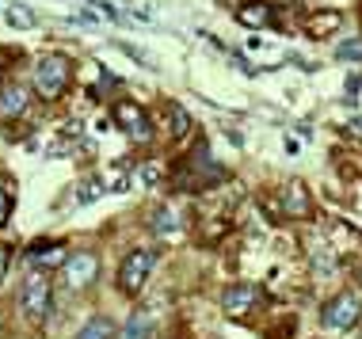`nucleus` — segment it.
I'll list each match as a JSON object with an SVG mask.
<instances>
[{"instance_id":"17","label":"nucleus","mask_w":362,"mask_h":339,"mask_svg":"<svg viewBox=\"0 0 362 339\" xmlns=\"http://www.w3.org/2000/svg\"><path fill=\"white\" fill-rule=\"evenodd\" d=\"M164 114H168V130L172 133H183V130H187V126H191V119H187V111H183V107H175V103H164Z\"/></svg>"},{"instance_id":"19","label":"nucleus","mask_w":362,"mask_h":339,"mask_svg":"<svg viewBox=\"0 0 362 339\" xmlns=\"http://www.w3.org/2000/svg\"><path fill=\"white\" fill-rule=\"evenodd\" d=\"M336 57H339V61H362V38L339 42V46H336Z\"/></svg>"},{"instance_id":"11","label":"nucleus","mask_w":362,"mask_h":339,"mask_svg":"<svg viewBox=\"0 0 362 339\" xmlns=\"http://www.w3.org/2000/svg\"><path fill=\"white\" fill-rule=\"evenodd\" d=\"M27 256H31V263H42V267H65L69 251H65V244H57V240H35Z\"/></svg>"},{"instance_id":"14","label":"nucleus","mask_w":362,"mask_h":339,"mask_svg":"<svg viewBox=\"0 0 362 339\" xmlns=\"http://www.w3.org/2000/svg\"><path fill=\"white\" fill-rule=\"evenodd\" d=\"M149 332H153V321H149V313H134L130 321L122 324V332H119V339H149Z\"/></svg>"},{"instance_id":"9","label":"nucleus","mask_w":362,"mask_h":339,"mask_svg":"<svg viewBox=\"0 0 362 339\" xmlns=\"http://www.w3.org/2000/svg\"><path fill=\"white\" fill-rule=\"evenodd\" d=\"M279 210H282V218H309L313 214V198H309V191H305V183H286V187L279 191Z\"/></svg>"},{"instance_id":"2","label":"nucleus","mask_w":362,"mask_h":339,"mask_svg":"<svg viewBox=\"0 0 362 339\" xmlns=\"http://www.w3.org/2000/svg\"><path fill=\"white\" fill-rule=\"evenodd\" d=\"M35 92L42 95V100H62L65 92H69L73 84V65L69 57H42V61L35 65Z\"/></svg>"},{"instance_id":"1","label":"nucleus","mask_w":362,"mask_h":339,"mask_svg":"<svg viewBox=\"0 0 362 339\" xmlns=\"http://www.w3.org/2000/svg\"><path fill=\"white\" fill-rule=\"evenodd\" d=\"M225 179H229V172L210 157L206 145H194L187 157L175 164V187L180 191H202V187H214V183H225Z\"/></svg>"},{"instance_id":"3","label":"nucleus","mask_w":362,"mask_h":339,"mask_svg":"<svg viewBox=\"0 0 362 339\" xmlns=\"http://www.w3.org/2000/svg\"><path fill=\"white\" fill-rule=\"evenodd\" d=\"M362 316V297L355 290H344V294H336L332 302L320 309V324L328 328V332H347V328H355Z\"/></svg>"},{"instance_id":"13","label":"nucleus","mask_w":362,"mask_h":339,"mask_svg":"<svg viewBox=\"0 0 362 339\" xmlns=\"http://www.w3.org/2000/svg\"><path fill=\"white\" fill-rule=\"evenodd\" d=\"M336 27H339V12H332V8H325V12H313V16L305 19V31H309L313 38H328Z\"/></svg>"},{"instance_id":"20","label":"nucleus","mask_w":362,"mask_h":339,"mask_svg":"<svg viewBox=\"0 0 362 339\" xmlns=\"http://www.w3.org/2000/svg\"><path fill=\"white\" fill-rule=\"evenodd\" d=\"M313 263H317L320 275H328V270H336V267H339V263H336V256H328L325 248H313Z\"/></svg>"},{"instance_id":"23","label":"nucleus","mask_w":362,"mask_h":339,"mask_svg":"<svg viewBox=\"0 0 362 339\" xmlns=\"http://www.w3.org/2000/svg\"><path fill=\"white\" fill-rule=\"evenodd\" d=\"M156 176H160V172H156L153 164H141V168H138V179L141 183H156Z\"/></svg>"},{"instance_id":"22","label":"nucleus","mask_w":362,"mask_h":339,"mask_svg":"<svg viewBox=\"0 0 362 339\" xmlns=\"http://www.w3.org/2000/svg\"><path fill=\"white\" fill-rule=\"evenodd\" d=\"M8 218H12V191L0 187V225H8Z\"/></svg>"},{"instance_id":"8","label":"nucleus","mask_w":362,"mask_h":339,"mask_svg":"<svg viewBox=\"0 0 362 339\" xmlns=\"http://www.w3.org/2000/svg\"><path fill=\"white\" fill-rule=\"evenodd\" d=\"M259 302H263V290H259L256 282H233V286L221 294V309H225V313H233V316L259 309Z\"/></svg>"},{"instance_id":"12","label":"nucleus","mask_w":362,"mask_h":339,"mask_svg":"<svg viewBox=\"0 0 362 339\" xmlns=\"http://www.w3.org/2000/svg\"><path fill=\"white\" fill-rule=\"evenodd\" d=\"M237 19L244 27H267L271 19H275V8L263 4V0H252V4H240L237 8Z\"/></svg>"},{"instance_id":"26","label":"nucleus","mask_w":362,"mask_h":339,"mask_svg":"<svg viewBox=\"0 0 362 339\" xmlns=\"http://www.w3.org/2000/svg\"><path fill=\"white\" fill-rule=\"evenodd\" d=\"M0 81H4V73H0Z\"/></svg>"},{"instance_id":"5","label":"nucleus","mask_w":362,"mask_h":339,"mask_svg":"<svg viewBox=\"0 0 362 339\" xmlns=\"http://www.w3.org/2000/svg\"><path fill=\"white\" fill-rule=\"evenodd\" d=\"M153 263H156V251L153 248H134L130 256L122 259V267H119V290H122L126 297L141 294V286H145V278H149Z\"/></svg>"},{"instance_id":"16","label":"nucleus","mask_w":362,"mask_h":339,"mask_svg":"<svg viewBox=\"0 0 362 339\" xmlns=\"http://www.w3.org/2000/svg\"><path fill=\"white\" fill-rule=\"evenodd\" d=\"M180 229H183V214H175L172 206L156 210V218H153V232H156V237H168V232H180Z\"/></svg>"},{"instance_id":"18","label":"nucleus","mask_w":362,"mask_h":339,"mask_svg":"<svg viewBox=\"0 0 362 339\" xmlns=\"http://www.w3.org/2000/svg\"><path fill=\"white\" fill-rule=\"evenodd\" d=\"M4 16H8V23H12V27H31L35 23V12H31V8H19V4H8Z\"/></svg>"},{"instance_id":"7","label":"nucleus","mask_w":362,"mask_h":339,"mask_svg":"<svg viewBox=\"0 0 362 339\" xmlns=\"http://www.w3.org/2000/svg\"><path fill=\"white\" fill-rule=\"evenodd\" d=\"M65 282H69L73 290H84V286H92L95 282V275H100V256L95 251H69V259H65Z\"/></svg>"},{"instance_id":"6","label":"nucleus","mask_w":362,"mask_h":339,"mask_svg":"<svg viewBox=\"0 0 362 339\" xmlns=\"http://www.w3.org/2000/svg\"><path fill=\"white\" fill-rule=\"evenodd\" d=\"M115 122L126 130V138H130V141H149V138H153V119H149V111L138 107L134 100H119V103H115Z\"/></svg>"},{"instance_id":"25","label":"nucleus","mask_w":362,"mask_h":339,"mask_svg":"<svg viewBox=\"0 0 362 339\" xmlns=\"http://www.w3.org/2000/svg\"><path fill=\"white\" fill-rule=\"evenodd\" d=\"M355 282H358V286H362V267H358V270H355Z\"/></svg>"},{"instance_id":"24","label":"nucleus","mask_w":362,"mask_h":339,"mask_svg":"<svg viewBox=\"0 0 362 339\" xmlns=\"http://www.w3.org/2000/svg\"><path fill=\"white\" fill-rule=\"evenodd\" d=\"M8 259H12V251L0 248V278H4V270H8Z\"/></svg>"},{"instance_id":"4","label":"nucleus","mask_w":362,"mask_h":339,"mask_svg":"<svg viewBox=\"0 0 362 339\" xmlns=\"http://www.w3.org/2000/svg\"><path fill=\"white\" fill-rule=\"evenodd\" d=\"M50 278L31 270V275L23 278V286H19V309H23V316H31V321H46L50 316Z\"/></svg>"},{"instance_id":"10","label":"nucleus","mask_w":362,"mask_h":339,"mask_svg":"<svg viewBox=\"0 0 362 339\" xmlns=\"http://www.w3.org/2000/svg\"><path fill=\"white\" fill-rule=\"evenodd\" d=\"M27 88L23 84H8L4 92H0V122H12V119H19V114L27 111Z\"/></svg>"},{"instance_id":"15","label":"nucleus","mask_w":362,"mask_h":339,"mask_svg":"<svg viewBox=\"0 0 362 339\" xmlns=\"http://www.w3.org/2000/svg\"><path fill=\"white\" fill-rule=\"evenodd\" d=\"M76 339H115V321L111 316H92V321L76 332Z\"/></svg>"},{"instance_id":"21","label":"nucleus","mask_w":362,"mask_h":339,"mask_svg":"<svg viewBox=\"0 0 362 339\" xmlns=\"http://www.w3.org/2000/svg\"><path fill=\"white\" fill-rule=\"evenodd\" d=\"M76 198H81V202H92V198H100V179H88V183H81V191H76Z\"/></svg>"}]
</instances>
